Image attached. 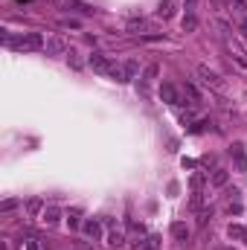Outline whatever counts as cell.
I'll return each mask as SVG.
<instances>
[{"instance_id": "6da1fadb", "label": "cell", "mask_w": 247, "mask_h": 250, "mask_svg": "<svg viewBox=\"0 0 247 250\" xmlns=\"http://www.w3.org/2000/svg\"><path fill=\"white\" fill-rule=\"evenodd\" d=\"M3 41H6V47H12V50H18V53H35V50H44V47H47V41H44L41 32H23V35H18V38L6 35Z\"/></svg>"}, {"instance_id": "7a4b0ae2", "label": "cell", "mask_w": 247, "mask_h": 250, "mask_svg": "<svg viewBox=\"0 0 247 250\" xmlns=\"http://www.w3.org/2000/svg\"><path fill=\"white\" fill-rule=\"evenodd\" d=\"M137 73H140V64L137 62H123V64H114L111 79L114 82H131V79H137Z\"/></svg>"}, {"instance_id": "3957f363", "label": "cell", "mask_w": 247, "mask_h": 250, "mask_svg": "<svg viewBox=\"0 0 247 250\" xmlns=\"http://www.w3.org/2000/svg\"><path fill=\"white\" fill-rule=\"evenodd\" d=\"M90 67H93V73H99V76H111L114 62H111L105 53H93V56H90Z\"/></svg>"}, {"instance_id": "277c9868", "label": "cell", "mask_w": 247, "mask_h": 250, "mask_svg": "<svg viewBox=\"0 0 247 250\" xmlns=\"http://www.w3.org/2000/svg\"><path fill=\"white\" fill-rule=\"evenodd\" d=\"M160 99L169 102V105H184V96H181V90H178L172 82H163V84H160Z\"/></svg>"}, {"instance_id": "5b68a950", "label": "cell", "mask_w": 247, "mask_h": 250, "mask_svg": "<svg viewBox=\"0 0 247 250\" xmlns=\"http://www.w3.org/2000/svg\"><path fill=\"white\" fill-rule=\"evenodd\" d=\"M82 230H84V236L93 239V242H99V239L105 236V224H102L99 218H87V221L82 224Z\"/></svg>"}, {"instance_id": "8992f818", "label": "cell", "mask_w": 247, "mask_h": 250, "mask_svg": "<svg viewBox=\"0 0 247 250\" xmlns=\"http://www.w3.org/2000/svg\"><path fill=\"white\" fill-rule=\"evenodd\" d=\"M198 76L204 79V84H209V87H215V90H221V87H224V82H221V76H218L215 70H209L206 64H201V67H198Z\"/></svg>"}, {"instance_id": "52a82bcc", "label": "cell", "mask_w": 247, "mask_h": 250, "mask_svg": "<svg viewBox=\"0 0 247 250\" xmlns=\"http://www.w3.org/2000/svg\"><path fill=\"white\" fill-rule=\"evenodd\" d=\"M105 227H108V245L120 248V245L125 242V236H123V230H120V224H117L114 218H108V221H105Z\"/></svg>"}, {"instance_id": "ba28073f", "label": "cell", "mask_w": 247, "mask_h": 250, "mask_svg": "<svg viewBox=\"0 0 247 250\" xmlns=\"http://www.w3.org/2000/svg\"><path fill=\"white\" fill-rule=\"evenodd\" d=\"M157 73H160V67H157V64H148V67L143 70V76H140V82H137V87H140V90L145 93V90H148V84H151V82L157 79Z\"/></svg>"}, {"instance_id": "9c48e42d", "label": "cell", "mask_w": 247, "mask_h": 250, "mask_svg": "<svg viewBox=\"0 0 247 250\" xmlns=\"http://www.w3.org/2000/svg\"><path fill=\"white\" fill-rule=\"evenodd\" d=\"M59 218H62V207L47 204V207H44V212H41V221H44L47 227H53V224H59Z\"/></svg>"}, {"instance_id": "30bf717a", "label": "cell", "mask_w": 247, "mask_h": 250, "mask_svg": "<svg viewBox=\"0 0 247 250\" xmlns=\"http://www.w3.org/2000/svg\"><path fill=\"white\" fill-rule=\"evenodd\" d=\"M47 56H62V53H70L67 50V44H64V38H59V35H53V38H47Z\"/></svg>"}, {"instance_id": "8fae6325", "label": "cell", "mask_w": 247, "mask_h": 250, "mask_svg": "<svg viewBox=\"0 0 247 250\" xmlns=\"http://www.w3.org/2000/svg\"><path fill=\"white\" fill-rule=\"evenodd\" d=\"M230 154H233V160H236V169L239 172H247V157H245V148L236 143L233 148H230Z\"/></svg>"}, {"instance_id": "7c38bea8", "label": "cell", "mask_w": 247, "mask_h": 250, "mask_svg": "<svg viewBox=\"0 0 247 250\" xmlns=\"http://www.w3.org/2000/svg\"><path fill=\"white\" fill-rule=\"evenodd\" d=\"M186 99H189V105H192V108H198V105H201V93H198V87H195V84H189V82L184 84V102H186Z\"/></svg>"}, {"instance_id": "4fadbf2b", "label": "cell", "mask_w": 247, "mask_h": 250, "mask_svg": "<svg viewBox=\"0 0 247 250\" xmlns=\"http://www.w3.org/2000/svg\"><path fill=\"white\" fill-rule=\"evenodd\" d=\"M227 178H230V175H227L224 169H215V172H212V187H224Z\"/></svg>"}, {"instance_id": "5bb4252c", "label": "cell", "mask_w": 247, "mask_h": 250, "mask_svg": "<svg viewBox=\"0 0 247 250\" xmlns=\"http://www.w3.org/2000/svg\"><path fill=\"white\" fill-rule=\"evenodd\" d=\"M26 209H29L32 215H38V212H44V201H41V198H32V201L26 204Z\"/></svg>"}, {"instance_id": "9a60e30c", "label": "cell", "mask_w": 247, "mask_h": 250, "mask_svg": "<svg viewBox=\"0 0 247 250\" xmlns=\"http://www.w3.org/2000/svg\"><path fill=\"white\" fill-rule=\"evenodd\" d=\"M67 224L76 230V227L82 224V212H79V209H70V212H67Z\"/></svg>"}, {"instance_id": "2e32d148", "label": "cell", "mask_w": 247, "mask_h": 250, "mask_svg": "<svg viewBox=\"0 0 247 250\" xmlns=\"http://www.w3.org/2000/svg\"><path fill=\"white\" fill-rule=\"evenodd\" d=\"M67 64H70L73 70H82V59H79V53H76V50H70V53H67Z\"/></svg>"}, {"instance_id": "e0dca14e", "label": "cell", "mask_w": 247, "mask_h": 250, "mask_svg": "<svg viewBox=\"0 0 247 250\" xmlns=\"http://www.w3.org/2000/svg\"><path fill=\"white\" fill-rule=\"evenodd\" d=\"M172 236H175V239H186V236H189L186 224H181V221H178V224H172Z\"/></svg>"}, {"instance_id": "ac0fdd59", "label": "cell", "mask_w": 247, "mask_h": 250, "mask_svg": "<svg viewBox=\"0 0 247 250\" xmlns=\"http://www.w3.org/2000/svg\"><path fill=\"white\" fill-rule=\"evenodd\" d=\"M172 12H175V0H163V6H160V18H172Z\"/></svg>"}, {"instance_id": "d6986e66", "label": "cell", "mask_w": 247, "mask_h": 250, "mask_svg": "<svg viewBox=\"0 0 247 250\" xmlns=\"http://www.w3.org/2000/svg\"><path fill=\"white\" fill-rule=\"evenodd\" d=\"M18 250H41V248H38V242H35V239H23V242L18 245Z\"/></svg>"}, {"instance_id": "ffe728a7", "label": "cell", "mask_w": 247, "mask_h": 250, "mask_svg": "<svg viewBox=\"0 0 247 250\" xmlns=\"http://www.w3.org/2000/svg\"><path fill=\"white\" fill-rule=\"evenodd\" d=\"M230 239H247L245 227H230Z\"/></svg>"}, {"instance_id": "44dd1931", "label": "cell", "mask_w": 247, "mask_h": 250, "mask_svg": "<svg viewBox=\"0 0 247 250\" xmlns=\"http://www.w3.org/2000/svg\"><path fill=\"white\" fill-rule=\"evenodd\" d=\"M195 26H198V21H195V15L189 12V15H186V18H184V29H189V32H192Z\"/></svg>"}, {"instance_id": "7402d4cb", "label": "cell", "mask_w": 247, "mask_h": 250, "mask_svg": "<svg viewBox=\"0 0 247 250\" xmlns=\"http://www.w3.org/2000/svg\"><path fill=\"white\" fill-rule=\"evenodd\" d=\"M230 6L239 9V12H247V0H230Z\"/></svg>"}, {"instance_id": "603a6c76", "label": "cell", "mask_w": 247, "mask_h": 250, "mask_svg": "<svg viewBox=\"0 0 247 250\" xmlns=\"http://www.w3.org/2000/svg\"><path fill=\"white\" fill-rule=\"evenodd\" d=\"M204 184V175H192V189H201Z\"/></svg>"}, {"instance_id": "cb8c5ba5", "label": "cell", "mask_w": 247, "mask_h": 250, "mask_svg": "<svg viewBox=\"0 0 247 250\" xmlns=\"http://www.w3.org/2000/svg\"><path fill=\"white\" fill-rule=\"evenodd\" d=\"M62 26H73V29H79V21H73V18H64Z\"/></svg>"}, {"instance_id": "d4e9b609", "label": "cell", "mask_w": 247, "mask_h": 250, "mask_svg": "<svg viewBox=\"0 0 247 250\" xmlns=\"http://www.w3.org/2000/svg\"><path fill=\"white\" fill-rule=\"evenodd\" d=\"M186 9L192 12V9H195V0H186Z\"/></svg>"}, {"instance_id": "484cf974", "label": "cell", "mask_w": 247, "mask_h": 250, "mask_svg": "<svg viewBox=\"0 0 247 250\" xmlns=\"http://www.w3.org/2000/svg\"><path fill=\"white\" fill-rule=\"evenodd\" d=\"M242 29H245V35H247V18H245V21H242Z\"/></svg>"}]
</instances>
